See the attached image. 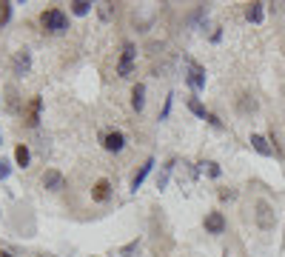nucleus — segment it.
<instances>
[{
    "label": "nucleus",
    "mask_w": 285,
    "mask_h": 257,
    "mask_svg": "<svg viewBox=\"0 0 285 257\" xmlns=\"http://www.w3.org/2000/svg\"><path fill=\"white\" fill-rule=\"evenodd\" d=\"M109 194H112V183L109 180H97L94 189H91V197L97 200V203H103V200H109Z\"/></svg>",
    "instance_id": "9d476101"
},
{
    "label": "nucleus",
    "mask_w": 285,
    "mask_h": 257,
    "mask_svg": "<svg viewBox=\"0 0 285 257\" xmlns=\"http://www.w3.org/2000/svg\"><path fill=\"white\" fill-rule=\"evenodd\" d=\"M274 223H277V217H274L271 206H268L265 200H260V203H257V226L268 232V229H274Z\"/></svg>",
    "instance_id": "20e7f679"
},
{
    "label": "nucleus",
    "mask_w": 285,
    "mask_h": 257,
    "mask_svg": "<svg viewBox=\"0 0 285 257\" xmlns=\"http://www.w3.org/2000/svg\"><path fill=\"white\" fill-rule=\"evenodd\" d=\"M29 157H32V154H29V149L20 143V146L14 149V160H17V166H23V169H26V166H29Z\"/></svg>",
    "instance_id": "f3484780"
},
{
    "label": "nucleus",
    "mask_w": 285,
    "mask_h": 257,
    "mask_svg": "<svg viewBox=\"0 0 285 257\" xmlns=\"http://www.w3.org/2000/svg\"><path fill=\"white\" fill-rule=\"evenodd\" d=\"M123 146H125V134L117 131V128L103 137V149H106V152H123Z\"/></svg>",
    "instance_id": "423d86ee"
},
{
    "label": "nucleus",
    "mask_w": 285,
    "mask_h": 257,
    "mask_svg": "<svg viewBox=\"0 0 285 257\" xmlns=\"http://www.w3.org/2000/svg\"><path fill=\"white\" fill-rule=\"evenodd\" d=\"M40 23H43L46 32H52V35H63L68 29V17L60 9H46L43 14H40Z\"/></svg>",
    "instance_id": "f257e3e1"
},
{
    "label": "nucleus",
    "mask_w": 285,
    "mask_h": 257,
    "mask_svg": "<svg viewBox=\"0 0 285 257\" xmlns=\"http://www.w3.org/2000/svg\"><path fill=\"white\" fill-rule=\"evenodd\" d=\"M131 106H134L137 112L146 106V86L143 83H134V89H131Z\"/></svg>",
    "instance_id": "ddd939ff"
},
{
    "label": "nucleus",
    "mask_w": 285,
    "mask_h": 257,
    "mask_svg": "<svg viewBox=\"0 0 285 257\" xmlns=\"http://www.w3.org/2000/svg\"><path fill=\"white\" fill-rule=\"evenodd\" d=\"M251 146H254V152H260L262 157H271L274 149H271V143L265 140L262 134H251Z\"/></svg>",
    "instance_id": "9b49d317"
},
{
    "label": "nucleus",
    "mask_w": 285,
    "mask_h": 257,
    "mask_svg": "<svg viewBox=\"0 0 285 257\" xmlns=\"http://www.w3.org/2000/svg\"><path fill=\"white\" fill-rule=\"evenodd\" d=\"M205 120H208V123H211L214 128H220V126H223V120H220L217 115H211V112H208V117H205Z\"/></svg>",
    "instance_id": "bb28decb"
},
{
    "label": "nucleus",
    "mask_w": 285,
    "mask_h": 257,
    "mask_svg": "<svg viewBox=\"0 0 285 257\" xmlns=\"http://www.w3.org/2000/svg\"><path fill=\"white\" fill-rule=\"evenodd\" d=\"M200 166H203L211 177H220V166H217V163H200Z\"/></svg>",
    "instance_id": "5701e85b"
},
{
    "label": "nucleus",
    "mask_w": 285,
    "mask_h": 257,
    "mask_svg": "<svg viewBox=\"0 0 285 257\" xmlns=\"http://www.w3.org/2000/svg\"><path fill=\"white\" fill-rule=\"evenodd\" d=\"M205 232L223 234L226 232V217H223L220 211H208V214H205Z\"/></svg>",
    "instance_id": "6e6552de"
},
{
    "label": "nucleus",
    "mask_w": 285,
    "mask_h": 257,
    "mask_svg": "<svg viewBox=\"0 0 285 257\" xmlns=\"http://www.w3.org/2000/svg\"><path fill=\"white\" fill-rule=\"evenodd\" d=\"M137 249H140V240H131L128 246H123V249H120V255H123V257H128V255H134Z\"/></svg>",
    "instance_id": "4be33fe9"
},
{
    "label": "nucleus",
    "mask_w": 285,
    "mask_h": 257,
    "mask_svg": "<svg viewBox=\"0 0 285 257\" xmlns=\"http://www.w3.org/2000/svg\"><path fill=\"white\" fill-rule=\"evenodd\" d=\"M188 109H191V115H197V117H208V112H205V106L200 103V100H197V97H191V100H188Z\"/></svg>",
    "instance_id": "a211bd4d"
},
{
    "label": "nucleus",
    "mask_w": 285,
    "mask_h": 257,
    "mask_svg": "<svg viewBox=\"0 0 285 257\" xmlns=\"http://www.w3.org/2000/svg\"><path fill=\"white\" fill-rule=\"evenodd\" d=\"M40 183H43V189H49V192H60L63 189V175L57 172V169H49V172H43V177H40Z\"/></svg>",
    "instance_id": "0eeeda50"
},
{
    "label": "nucleus",
    "mask_w": 285,
    "mask_h": 257,
    "mask_svg": "<svg viewBox=\"0 0 285 257\" xmlns=\"http://www.w3.org/2000/svg\"><path fill=\"white\" fill-rule=\"evenodd\" d=\"M100 17H103V20H109V17H112V3H100Z\"/></svg>",
    "instance_id": "b1692460"
},
{
    "label": "nucleus",
    "mask_w": 285,
    "mask_h": 257,
    "mask_svg": "<svg viewBox=\"0 0 285 257\" xmlns=\"http://www.w3.org/2000/svg\"><path fill=\"white\" fill-rule=\"evenodd\" d=\"M151 166H154V160H151V157H148L146 163L140 166V172H137V175H134V180H131V192H137V189L143 186V180L148 177V172H151Z\"/></svg>",
    "instance_id": "f8f14e48"
},
{
    "label": "nucleus",
    "mask_w": 285,
    "mask_h": 257,
    "mask_svg": "<svg viewBox=\"0 0 285 257\" xmlns=\"http://www.w3.org/2000/svg\"><path fill=\"white\" fill-rule=\"evenodd\" d=\"M91 257H97V255H91Z\"/></svg>",
    "instance_id": "7c9ffc66"
},
{
    "label": "nucleus",
    "mask_w": 285,
    "mask_h": 257,
    "mask_svg": "<svg viewBox=\"0 0 285 257\" xmlns=\"http://www.w3.org/2000/svg\"><path fill=\"white\" fill-rule=\"evenodd\" d=\"M0 143H3V137H0Z\"/></svg>",
    "instance_id": "c756f323"
},
{
    "label": "nucleus",
    "mask_w": 285,
    "mask_h": 257,
    "mask_svg": "<svg viewBox=\"0 0 285 257\" xmlns=\"http://www.w3.org/2000/svg\"><path fill=\"white\" fill-rule=\"evenodd\" d=\"M237 109L242 112V115H254V112H257V100H254L251 94H242V97L237 100Z\"/></svg>",
    "instance_id": "4468645a"
},
{
    "label": "nucleus",
    "mask_w": 285,
    "mask_h": 257,
    "mask_svg": "<svg viewBox=\"0 0 285 257\" xmlns=\"http://www.w3.org/2000/svg\"><path fill=\"white\" fill-rule=\"evenodd\" d=\"M171 97H174V94H169V97H166V106H163V112H160V120H166V117H169V112H171Z\"/></svg>",
    "instance_id": "393cba45"
},
{
    "label": "nucleus",
    "mask_w": 285,
    "mask_h": 257,
    "mask_svg": "<svg viewBox=\"0 0 285 257\" xmlns=\"http://www.w3.org/2000/svg\"><path fill=\"white\" fill-rule=\"evenodd\" d=\"M171 169H174V160H169V163L160 169V175H157V189L163 192L166 189V183H169V177H171Z\"/></svg>",
    "instance_id": "dca6fc26"
},
{
    "label": "nucleus",
    "mask_w": 285,
    "mask_h": 257,
    "mask_svg": "<svg viewBox=\"0 0 285 257\" xmlns=\"http://www.w3.org/2000/svg\"><path fill=\"white\" fill-rule=\"evenodd\" d=\"M40 109H43V100L40 97H32L29 100V109H26V126H37L40 123Z\"/></svg>",
    "instance_id": "1a4fd4ad"
},
{
    "label": "nucleus",
    "mask_w": 285,
    "mask_h": 257,
    "mask_svg": "<svg viewBox=\"0 0 285 257\" xmlns=\"http://www.w3.org/2000/svg\"><path fill=\"white\" fill-rule=\"evenodd\" d=\"M9 17H11V3L9 0H3V3H0V26L9 23Z\"/></svg>",
    "instance_id": "aec40b11"
},
{
    "label": "nucleus",
    "mask_w": 285,
    "mask_h": 257,
    "mask_svg": "<svg viewBox=\"0 0 285 257\" xmlns=\"http://www.w3.org/2000/svg\"><path fill=\"white\" fill-rule=\"evenodd\" d=\"M220 197H223V200H234V192H231V189H220Z\"/></svg>",
    "instance_id": "cd10ccee"
},
{
    "label": "nucleus",
    "mask_w": 285,
    "mask_h": 257,
    "mask_svg": "<svg viewBox=\"0 0 285 257\" xmlns=\"http://www.w3.org/2000/svg\"><path fill=\"white\" fill-rule=\"evenodd\" d=\"M262 9H265V3H251L248 9H245V17H248L251 23H262Z\"/></svg>",
    "instance_id": "2eb2a0df"
},
{
    "label": "nucleus",
    "mask_w": 285,
    "mask_h": 257,
    "mask_svg": "<svg viewBox=\"0 0 285 257\" xmlns=\"http://www.w3.org/2000/svg\"><path fill=\"white\" fill-rule=\"evenodd\" d=\"M71 12L77 14V17H83V14L91 12V3H86V0H74V3H71Z\"/></svg>",
    "instance_id": "6ab92c4d"
},
{
    "label": "nucleus",
    "mask_w": 285,
    "mask_h": 257,
    "mask_svg": "<svg viewBox=\"0 0 285 257\" xmlns=\"http://www.w3.org/2000/svg\"><path fill=\"white\" fill-rule=\"evenodd\" d=\"M188 83H191L194 92H203L205 89V69L200 63H194V60H188Z\"/></svg>",
    "instance_id": "39448f33"
},
{
    "label": "nucleus",
    "mask_w": 285,
    "mask_h": 257,
    "mask_svg": "<svg viewBox=\"0 0 285 257\" xmlns=\"http://www.w3.org/2000/svg\"><path fill=\"white\" fill-rule=\"evenodd\" d=\"M134 58H137V46L134 43H125L123 55H120V63H117V74L120 77H128L134 71Z\"/></svg>",
    "instance_id": "7ed1b4c3"
},
{
    "label": "nucleus",
    "mask_w": 285,
    "mask_h": 257,
    "mask_svg": "<svg viewBox=\"0 0 285 257\" xmlns=\"http://www.w3.org/2000/svg\"><path fill=\"white\" fill-rule=\"evenodd\" d=\"M0 257H11V255H6V252H0Z\"/></svg>",
    "instance_id": "c85d7f7f"
},
{
    "label": "nucleus",
    "mask_w": 285,
    "mask_h": 257,
    "mask_svg": "<svg viewBox=\"0 0 285 257\" xmlns=\"http://www.w3.org/2000/svg\"><path fill=\"white\" fill-rule=\"evenodd\" d=\"M9 163H6V160H0V180H6V177H9Z\"/></svg>",
    "instance_id": "a878e982"
},
{
    "label": "nucleus",
    "mask_w": 285,
    "mask_h": 257,
    "mask_svg": "<svg viewBox=\"0 0 285 257\" xmlns=\"http://www.w3.org/2000/svg\"><path fill=\"white\" fill-rule=\"evenodd\" d=\"M29 71H32V52L23 46V49H17L14 58H11V74H14V77H26Z\"/></svg>",
    "instance_id": "f03ea898"
},
{
    "label": "nucleus",
    "mask_w": 285,
    "mask_h": 257,
    "mask_svg": "<svg viewBox=\"0 0 285 257\" xmlns=\"http://www.w3.org/2000/svg\"><path fill=\"white\" fill-rule=\"evenodd\" d=\"M9 97H6V106H9V112H14V115H17V112H20V106H17V92H14V89H9Z\"/></svg>",
    "instance_id": "412c9836"
}]
</instances>
